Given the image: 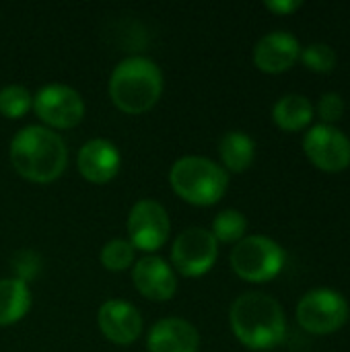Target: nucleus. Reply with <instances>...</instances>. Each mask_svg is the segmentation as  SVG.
<instances>
[{"instance_id": "obj_1", "label": "nucleus", "mask_w": 350, "mask_h": 352, "mask_svg": "<svg viewBox=\"0 0 350 352\" xmlns=\"http://www.w3.org/2000/svg\"><path fill=\"white\" fill-rule=\"evenodd\" d=\"M10 161L17 173L35 184L58 179L68 163L64 140L43 126H25L10 142Z\"/></svg>"}, {"instance_id": "obj_2", "label": "nucleus", "mask_w": 350, "mask_h": 352, "mask_svg": "<svg viewBox=\"0 0 350 352\" xmlns=\"http://www.w3.org/2000/svg\"><path fill=\"white\" fill-rule=\"evenodd\" d=\"M231 330L252 351H268L285 340L287 318L281 303L266 293H243L229 311Z\"/></svg>"}, {"instance_id": "obj_3", "label": "nucleus", "mask_w": 350, "mask_h": 352, "mask_svg": "<svg viewBox=\"0 0 350 352\" xmlns=\"http://www.w3.org/2000/svg\"><path fill=\"white\" fill-rule=\"evenodd\" d=\"M163 93L161 68L144 56L122 60L109 76V95L118 109L126 113L149 111Z\"/></svg>"}, {"instance_id": "obj_4", "label": "nucleus", "mask_w": 350, "mask_h": 352, "mask_svg": "<svg viewBox=\"0 0 350 352\" xmlns=\"http://www.w3.org/2000/svg\"><path fill=\"white\" fill-rule=\"evenodd\" d=\"M171 188L179 198L196 206L217 204L229 186L227 171L206 157L188 155L177 159L169 171Z\"/></svg>"}, {"instance_id": "obj_5", "label": "nucleus", "mask_w": 350, "mask_h": 352, "mask_svg": "<svg viewBox=\"0 0 350 352\" xmlns=\"http://www.w3.org/2000/svg\"><path fill=\"white\" fill-rule=\"evenodd\" d=\"M285 250L266 235L243 237L231 252V268L248 283H268L285 268Z\"/></svg>"}, {"instance_id": "obj_6", "label": "nucleus", "mask_w": 350, "mask_h": 352, "mask_svg": "<svg viewBox=\"0 0 350 352\" xmlns=\"http://www.w3.org/2000/svg\"><path fill=\"white\" fill-rule=\"evenodd\" d=\"M349 303L344 295L332 289H316L303 295L297 305L299 326L316 336L338 332L349 320Z\"/></svg>"}, {"instance_id": "obj_7", "label": "nucleus", "mask_w": 350, "mask_h": 352, "mask_svg": "<svg viewBox=\"0 0 350 352\" xmlns=\"http://www.w3.org/2000/svg\"><path fill=\"white\" fill-rule=\"evenodd\" d=\"M217 256V239L208 229L202 227H190L182 231L171 248V262L184 276L206 274L215 266Z\"/></svg>"}, {"instance_id": "obj_8", "label": "nucleus", "mask_w": 350, "mask_h": 352, "mask_svg": "<svg viewBox=\"0 0 350 352\" xmlns=\"http://www.w3.org/2000/svg\"><path fill=\"white\" fill-rule=\"evenodd\" d=\"M33 109L52 128H72L85 116V101L76 89L52 82L35 93Z\"/></svg>"}, {"instance_id": "obj_9", "label": "nucleus", "mask_w": 350, "mask_h": 352, "mask_svg": "<svg viewBox=\"0 0 350 352\" xmlns=\"http://www.w3.org/2000/svg\"><path fill=\"white\" fill-rule=\"evenodd\" d=\"M169 214L167 210L151 198L138 200L128 214V235L134 250L157 252L165 245L169 237Z\"/></svg>"}, {"instance_id": "obj_10", "label": "nucleus", "mask_w": 350, "mask_h": 352, "mask_svg": "<svg viewBox=\"0 0 350 352\" xmlns=\"http://www.w3.org/2000/svg\"><path fill=\"white\" fill-rule=\"evenodd\" d=\"M307 159L326 173H340L350 165V140L334 126L318 124L303 138Z\"/></svg>"}, {"instance_id": "obj_11", "label": "nucleus", "mask_w": 350, "mask_h": 352, "mask_svg": "<svg viewBox=\"0 0 350 352\" xmlns=\"http://www.w3.org/2000/svg\"><path fill=\"white\" fill-rule=\"evenodd\" d=\"M80 175L91 184H107L113 179L122 165L118 146L107 138H93L85 142L76 159Z\"/></svg>"}, {"instance_id": "obj_12", "label": "nucleus", "mask_w": 350, "mask_h": 352, "mask_svg": "<svg viewBox=\"0 0 350 352\" xmlns=\"http://www.w3.org/2000/svg\"><path fill=\"white\" fill-rule=\"evenodd\" d=\"M132 283L140 295L153 301H169L177 291L173 268L159 256H144L134 264Z\"/></svg>"}, {"instance_id": "obj_13", "label": "nucleus", "mask_w": 350, "mask_h": 352, "mask_svg": "<svg viewBox=\"0 0 350 352\" xmlns=\"http://www.w3.org/2000/svg\"><path fill=\"white\" fill-rule=\"evenodd\" d=\"M99 330L116 344H132L142 332V318L138 309L120 299H109L99 307L97 314Z\"/></svg>"}, {"instance_id": "obj_14", "label": "nucleus", "mask_w": 350, "mask_h": 352, "mask_svg": "<svg viewBox=\"0 0 350 352\" xmlns=\"http://www.w3.org/2000/svg\"><path fill=\"white\" fill-rule=\"evenodd\" d=\"M301 56L299 39L289 31H272L264 35L254 47V64L268 74L289 70Z\"/></svg>"}, {"instance_id": "obj_15", "label": "nucleus", "mask_w": 350, "mask_h": 352, "mask_svg": "<svg viewBox=\"0 0 350 352\" xmlns=\"http://www.w3.org/2000/svg\"><path fill=\"white\" fill-rule=\"evenodd\" d=\"M198 330L182 318L159 320L146 338L149 352H198Z\"/></svg>"}, {"instance_id": "obj_16", "label": "nucleus", "mask_w": 350, "mask_h": 352, "mask_svg": "<svg viewBox=\"0 0 350 352\" xmlns=\"http://www.w3.org/2000/svg\"><path fill=\"white\" fill-rule=\"evenodd\" d=\"M272 118L276 122V126L281 130L287 132H299L303 128H307L314 120V105L305 95L299 93H289L283 95L274 109H272Z\"/></svg>"}, {"instance_id": "obj_17", "label": "nucleus", "mask_w": 350, "mask_h": 352, "mask_svg": "<svg viewBox=\"0 0 350 352\" xmlns=\"http://www.w3.org/2000/svg\"><path fill=\"white\" fill-rule=\"evenodd\" d=\"M31 307L29 285L21 278L0 280V326H10L25 318Z\"/></svg>"}, {"instance_id": "obj_18", "label": "nucleus", "mask_w": 350, "mask_h": 352, "mask_svg": "<svg viewBox=\"0 0 350 352\" xmlns=\"http://www.w3.org/2000/svg\"><path fill=\"white\" fill-rule=\"evenodd\" d=\"M219 153L223 159V165L233 171V173H241L245 169H250V165L254 163L256 157V142L252 136H248L245 132L239 130H231L227 132L221 142H219Z\"/></svg>"}, {"instance_id": "obj_19", "label": "nucleus", "mask_w": 350, "mask_h": 352, "mask_svg": "<svg viewBox=\"0 0 350 352\" xmlns=\"http://www.w3.org/2000/svg\"><path fill=\"white\" fill-rule=\"evenodd\" d=\"M245 231H248V221L245 217L235 210V208H227V210H221L215 221H212V237L217 241H223V243H239L243 237H245Z\"/></svg>"}, {"instance_id": "obj_20", "label": "nucleus", "mask_w": 350, "mask_h": 352, "mask_svg": "<svg viewBox=\"0 0 350 352\" xmlns=\"http://www.w3.org/2000/svg\"><path fill=\"white\" fill-rule=\"evenodd\" d=\"M33 107V95L23 85H6L0 89V113L4 118H23Z\"/></svg>"}, {"instance_id": "obj_21", "label": "nucleus", "mask_w": 350, "mask_h": 352, "mask_svg": "<svg viewBox=\"0 0 350 352\" xmlns=\"http://www.w3.org/2000/svg\"><path fill=\"white\" fill-rule=\"evenodd\" d=\"M303 64L314 70V72H320V74H328L336 68V62H338V56L334 52L332 45L328 43H309L307 47H301V56Z\"/></svg>"}, {"instance_id": "obj_22", "label": "nucleus", "mask_w": 350, "mask_h": 352, "mask_svg": "<svg viewBox=\"0 0 350 352\" xmlns=\"http://www.w3.org/2000/svg\"><path fill=\"white\" fill-rule=\"evenodd\" d=\"M101 264L107 270L120 272L134 262V245L126 239H111L101 248Z\"/></svg>"}, {"instance_id": "obj_23", "label": "nucleus", "mask_w": 350, "mask_h": 352, "mask_svg": "<svg viewBox=\"0 0 350 352\" xmlns=\"http://www.w3.org/2000/svg\"><path fill=\"white\" fill-rule=\"evenodd\" d=\"M344 113V99L338 93H326L320 97L318 103V116L322 118V124L332 126L334 122H338Z\"/></svg>"}, {"instance_id": "obj_24", "label": "nucleus", "mask_w": 350, "mask_h": 352, "mask_svg": "<svg viewBox=\"0 0 350 352\" xmlns=\"http://www.w3.org/2000/svg\"><path fill=\"white\" fill-rule=\"evenodd\" d=\"M301 6H303L301 0H268L266 2V8L276 14H291V12L299 10Z\"/></svg>"}]
</instances>
